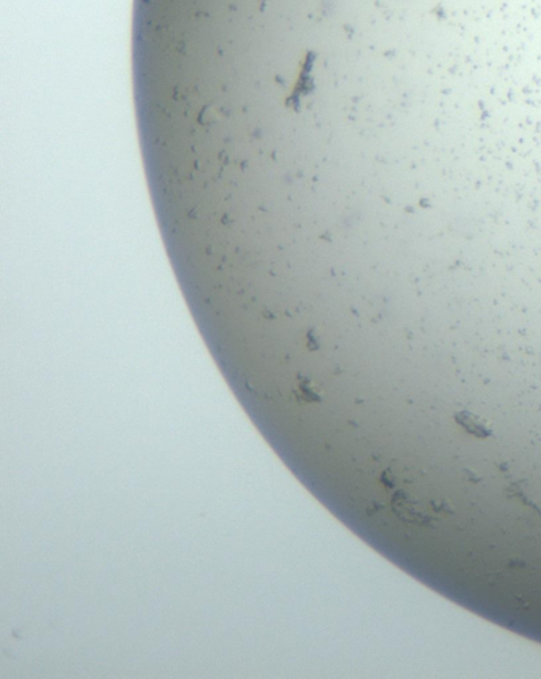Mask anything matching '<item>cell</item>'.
<instances>
[{
	"label": "cell",
	"instance_id": "cell-1",
	"mask_svg": "<svg viewBox=\"0 0 541 679\" xmlns=\"http://www.w3.org/2000/svg\"><path fill=\"white\" fill-rule=\"evenodd\" d=\"M454 419H456V422L465 430V432L473 435V437H477V438L490 437V430L488 429L486 422H484V420H481V419H478L477 416H473L472 413L459 412V413H456Z\"/></svg>",
	"mask_w": 541,
	"mask_h": 679
}]
</instances>
